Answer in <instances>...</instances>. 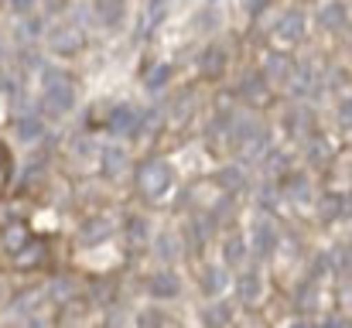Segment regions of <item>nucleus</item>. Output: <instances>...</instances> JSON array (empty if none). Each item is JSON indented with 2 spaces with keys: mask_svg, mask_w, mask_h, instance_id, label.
Listing matches in <instances>:
<instances>
[{
  "mask_svg": "<svg viewBox=\"0 0 352 328\" xmlns=\"http://www.w3.org/2000/svg\"><path fill=\"white\" fill-rule=\"evenodd\" d=\"M140 182H144V188H168L171 185V168L164 164V161H151L147 168H144V175H140Z\"/></svg>",
  "mask_w": 352,
  "mask_h": 328,
  "instance_id": "nucleus-3",
  "label": "nucleus"
},
{
  "mask_svg": "<svg viewBox=\"0 0 352 328\" xmlns=\"http://www.w3.org/2000/svg\"><path fill=\"white\" fill-rule=\"evenodd\" d=\"M168 79H171V65H157V69H151V76H147V89H161Z\"/></svg>",
  "mask_w": 352,
  "mask_h": 328,
  "instance_id": "nucleus-10",
  "label": "nucleus"
},
{
  "mask_svg": "<svg viewBox=\"0 0 352 328\" xmlns=\"http://www.w3.org/2000/svg\"><path fill=\"white\" fill-rule=\"evenodd\" d=\"M103 161H107V168H110V171H117L120 161H123V151H113V147H110V151H103Z\"/></svg>",
  "mask_w": 352,
  "mask_h": 328,
  "instance_id": "nucleus-11",
  "label": "nucleus"
},
{
  "mask_svg": "<svg viewBox=\"0 0 352 328\" xmlns=\"http://www.w3.org/2000/svg\"><path fill=\"white\" fill-rule=\"evenodd\" d=\"M107 127H110V133H117V137H130V133H137V127H140V113L133 107H117L110 113Z\"/></svg>",
  "mask_w": 352,
  "mask_h": 328,
  "instance_id": "nucleus-2",
  "label": "nucleus"
},
{
  "mask_svg": "<svg viewBox=\"0 0 352 328\" xmlns=\"http://www.w3.org/2000/svg\"><path fill=\"white\" fill-rule=\"evenodd\" d=\"M339 116H342V123H352V96H349V100H342V107H339Z\"/></svg>",
  "mask_w": 352,
  "mask_h": 328,
  "instance_id": "nucleus-12",
  "label": "nucleus"
},
{
  "mask_svg": "<svg viewBox=\"0 0 352 328\" xmlns=\"http://www.w3.org/2000/svg\"><path fill=\"white\" fill-rule=\"evenodd\" d=\"M79 45H82V34H79L76 28H62V31L52 34V48H55L58 55H69V52H76Z\"/></svg>",
  "mask_w": 352,
  "mask_h": 328,
  "instance_id": "nucleus-4",
  "label": "nucleus"
},
{
  "mask_svg": "<svg viewBox=\"0 0 352 328\" xmlns=\"http://www.w3.org/2000/svg\"><path fill=\"white\" fill-rule=\"evenodd\" d=\"M96 14L103 17V24H120L126 14V0H96Z\"/></svg>",
  "mask_w": 352,
  "mask_h": 328,
  "instance_id": "nucleus-6",
  "label": "nucleus"
},
{
  "mask_svg": "<svg viewBox=\"0 0 352 328\" xmlns=\"http://www.w3.org/2000/svg\"><path fill=\"white\" fill-rule=\"evenodd\" d=\"M17 137H21V140H38V137H41V120H34V116L17 120Z\"/></svg>",
  "mask_w": 352,
  "mask_h": 328,
  "instance_id": "nucleus-9",
  "label": "nucleus"
},
{
  "mask_svg": "<svg viewBox=\"0 0 352 328\" xmlns=\"http://www.w3.org/2000/svg\"><path fill=\"white\" fill-rule=\"evenodd\" d=\"M72 103H76V86H72L69 72L48 69L45 72V109L55 113V116H62V113L72 109Z\"/></svg>",
  "mask_w": 352,
  "mask_h": 328,
  "instance_id": "nucleus-1",
  "label": "nucleus"
},
{
  "mask_svg": "<svg viewBox=\"0 0 352 328\" xmlns=\"http://www.w3.org/2000/svg\"><path fill=\"white\" fill-rule=\"evenodd\" d=\"M223 69H226L223 48H206V52H202V72H206V76H223Z\"/></svg>",
  "mask_w": 352,
  "mask_h": 328,
  "instance_id": "nucleus-7",
  "label": "nucleus"
},
{
  "mask_svg": "<svg viewBox=\"0 0 352 328\" xmlns=\"http://www.w3.org/2000/svg\"><path fill=\"white\" fill-rule=\"evenodd\" d=\"M346 17H349V10H346V3H339V0H332V3H325L322 7V14H318V21H322V28H342L346 24Z\"/></svg>",
  "mask_w": 352,
  "mask_h": 328,
  "instance_id": "nucleus-5",
  "label": "nucleus"
},
{
  "mask_svg": "<svg viewBox=\"0 0 352 328\" xmlns=\"http://www.w3.org/2000/svg\"><path fill=\"white\" fill-rule=\"evenodd\" d=\"M301 28H305V17H301V14H287V17H284V24H280V31H277V34H280V38H284V41H291V38H294V41H298V38H301V34H305V31H301Z\"/></svg>",
  "mask_w": 352,
  "mask_h": 328,
  "instance_id": "nucleus-8",
  "label": "nucleus"
},
{
  "mask_svg": "<svg viewBox=\"0 0 352 328\" xmlns=\"http://www.w3.org/2000/svg\"><path fill=\"white\" fill-rule=\"evenodd\" d=\"M10 7H14L17 14H28V10L34 7V0H10Z\"/></svg>",
  "mask_w": 352,
  "mask_h": 328,
  "instance_id": "nucleus-13",
  "label": "nucleus"
},
{
  "mask_svg": "<svg viewBox=\"0 0 352 328\" xmlns=\"http://www.w3.org/2000/svg\"><path fill=\"white\" fill-rule=\"evenodd\" d=\"M284 69H287V62H280V58H274V62H270V76H280Z\"/></svg>",
  "mask_w": 352,
  "mask_h": 328,
  "instance_id": "nucleus-14",
  "label": "nucleus"
}]
</instances>
